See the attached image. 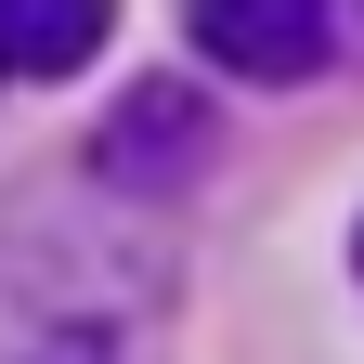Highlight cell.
Here are the masks:
<instances>
[{
	"mask_svg": "<svg viewBox=\"0 0 364 364\" xmlns=\"http://www.w3.org/2000/svg\"><path fill=\"white\" fill-rule=\"evenodd\" d=\"M208 156H221V117H208L196 78H130L105 105V130H91V182L105 196H182Z\"/></svg>",
	"mask_w": 364,
	"mask_h": 364,
	"instance_id": "cell-1",
	"label": "cell"
},
{
	"mask_svg": "<svg viewBox=\"0 0 364 364\" xmlns=\"http://www.w3.org/2000/svg\"><path fill=\"white\" fill-rule=\"evenodd\" d=\"M156 351V273L144 287H26V338L14 364H144Z\"/></svg>",
	"mask_w": 364,
	"mask_h": 364,
	"instance_id": "cell-2",
	"label": "cell"
},
{
	"mask_svg": "<svg viewBox=\"0 0 364 364\" xmlns=\"http://www.w3.org/2000/svg\"><path fill=\"white\" fill-rule=\"evenodd\" d=\"M196 53L221 65V78H312L338 53V14H312V0H208L196 14Z\"/></svg>",
	"mask_w": 364,
	"mask_h": 364,
	"instance_id": "cell-3",
	"label": "cell"
},
{
	"mask_svg": "<svg viewBox=\"0 0 364 364\" xmlns=\"http://www.w3.org/2000/svg\"><path fill=\"white\" fill-rule=\"evenodd\" d=\"M351 273H364V221H351Z\"/></svg>",
	"mask_w": 364,
	"mask_h": 364,
	"instance_id": "cell-5",
	"label": "cell"
},
{
	"mask_svg": "<svg viewBox=\"0 0 364 364\" xmlns=\"http://www.w3.org/2000/svg\"><path fill=\"white\" fill-rule=\"evenodd\" d=\"M105 53V14L91 0H26V14H0V78H78Z\"/></svg>",
	"mask_w": 364,
	"mask_h": 364,
	"instance_id": "cell-4",
	"label": "cell"
}]
</instances>
